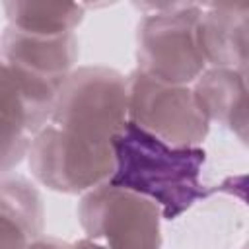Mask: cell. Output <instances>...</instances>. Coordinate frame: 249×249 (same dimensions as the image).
I'll return each mask as SVG.
<instances>
[{"mask_svg": "<svg viewBox=\"0 0 249 249\" xmlns=\"http://www.w3.org/2000/svg\"><path fill=\"white\" fill-rule=\"evenodd\" d=\"M124 123L126 78L107 66L76 68L27 150L33 177L64 195L109 183L113 138Z\"/></svg>", "mask_w": 249, "mask_h": 249, "instance_id": "cell-1", "label": "cell"}, {"mask_svg": "<svg viewBox=\"0 0 249 249\" xmlns=\"http://www.w3.org/2000/svg\"><path fill=\"white\" fill-rule=\"evenodd\" d=\"M113 156L109 183L154 202L163 220H177L210 193L202 183V146H169L126 121L113 138Z\"/></svg>", "mask_w": 249, "mask_h": 249, "instance_id": "cell-2", "label": "cell"}, {"mask_svg": "<svg viewBox=\"0 0 249 249\" xmlns=\"http://www.w3.org/2000/svg\"><path fill=\"white\" fill-rule=\"evenodd\" d=\"M144 14L136 27V70L169 84L191 86L208 68L200 51L196 21L200 4H140Z\"/></svg>", "mask_w": 249, "mask_h": 249, "instance_id": "cell-3", "label": "cell"}, {"mask_svg": "<svg viewBox=\"0 0 249 249\" xmlns=\"http://www.w3.org/2000/svg\"><path fill=\"white\" fill-rule=\"evenodd\" d=\"M78 220L84 237L105 249H160V208L126 189L103 183L82 195Z\"/></svg>", "mask_w": 249, "mask_h": 249, "instance_id": "cell-4", "label": "cell"}, {"mask_svg": "<svg viewBox=\"0 0 249 249\" xmlns=\"http://www.w3.org/2000/svg\"><path fill=\"white\" fill-rule=\"evenodd\" d=\"M126 121L169 146H200L210 130L191 86H169L132 70L126 76Z\"/></svg>", "mask_w": 249, "mask_h": 249, "instance_id": "cell-5", "label": "cell"}, {"mask_svg": "<svg viewBox=\"0 0 249 249\" xmlns=\"http://www.w3.org/2000/svg\"><path fill=\"white\" fill-rule=\"evenodd\" d=\"M0 53L16 72L31 101L49 119L62 86L76 70V33L33 35L8 25L0 37Z\"/></svg>", "mask_w": 249, "mask_h": 249, "instance_id": "cell-6", "label": "cell"}, {"mask_svg": "<svg viewBox=\"0 0 249 249\" xmlns=\"http://www.w3.org/2000/svg\"><path fill=\"white\" fill-rule=\"evenodd\" d=\"M47 115L31 101L12 66L0 53V175L27 158L33 136Z\"/></svg>", "mask_w": 249, "mask_h": 249, "instance_id": "cell-7", "label": "cell"}, {"mask_svg": "<svg viewBox=\"0 0 249 249\" xmlns=\"http://www.w3.org/2000/svg\"><path fill=\"white\" fill-rule=\"evenodd\" d=\"M249 4H200L196 33L208 68L247 72Z\"/></svg>", "mask_w": 249, "mask_h": 249, "instance_id": "cell-8", "label": "cell"}, {"mask_svg": "<svg viewBox=\"0 0 249 249\" xmlns=\"http://www.w3.org/2000/svg\"><path fill=\"white\" fill-rule=\"evenodd\" d=\"M193 95L208 123L230 128L241 142L247 138V72L206 68L193 84Z\"/></svg>", "mask_w": 249, "mask_h": 249, "instance_id": "cell-9", "label": "cell"}, {"mask_svg": "<svg viewBox=\"0 0 249 249\" xmlns=\"http://www.w3.org/2000/svg\"><path fill=\"white\" fill-rule=\"evenodd\" d=\"M45 208L39 191L21 175H0V249H25L43 235Z\"/></svg>", "mask_w": 249, "mask_h": 249, "instance_id": "cell-10", "label": "cell"}, {"mask_svg": "<svg viewBox=\"0 0 249 249\" xmlns=\"http://www.w3.org/2000/svg\"><path fill=\"white\" fill-rule=\"evenodd\" d=\"M8 25L33 35H66L84 19V4L4 2Z\"/></svg>", "mask_w": 249, "mask_h": 249, "instance_id": "cell-11", "label": "cell"}, {"mask_svg": "<svg viewBox=\"0 0 249 249\" xmlns=\"http://www.w3.org/2000/svg\"><path fill=\"white\" fill-rule=\"evenodd\" d=\"M25 249H72V243H66L58 237L53 235H39L37 239H33Z\"/></svg>", "mask_w": 249, "mask_h": 249, "instance_id": "cell-12", "label": "cell"}, {"mask_svg": "<svg viewBox=\"0 0 249 249\" xmlns=\"http://www.w3.org/2000/svg\"><path fill=\"white\" fill-rule=\"evenodd\" d=\"M72 249H105V247L95 243V241H91V239H88V237H82L76 243H72Z\"/></svg>", "mask_w": 249, "mask_h": 249, "instance_id": "cell-13", "label": "cell"}]
</instances>
